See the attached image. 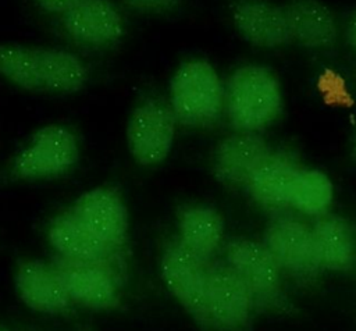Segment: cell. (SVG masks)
I'll return each instance as SVG.
<instances>
[{"instance_id":"obj_22","label":"cell","mask_w":356,"mask_h":331,"mask_svg":"<svg viewBox=\"0 0 356 331\" xmlns=\"http://www.w3.org/2000/svg\"><path fill=\"white\" fill-rule=\"evenodd\" d=\"M129 8L140 13H165L174 10L181 0H122Z\"/></svg>"},{"instance_id":"obj_24","label":"cell","mask_w":356,"mask_h":331,"mask_svg":"<svg viewBox=\"0 0 356 331\" xmlns=\"http://www.w3.org/2000/svg\"><path fill=\"white\" fill-rule=\"evenodd\" d=\"M346 39L349 45L356 50V11L350 15L346 26Z\"/></svg>"},{"instance_id":"obj_23","label":"cell","mask_w":356,"mask_h":331,"mask_svg":"<svg viewBox=\"0 0 356 331\" xmlns=\"http://www.w3.org/2000/svg\"><path fill=\"white\" fill-rule=\"evenodd\" d=\"M85 0H35L38 7L50 14H63L65 15L75 7H78Z\"/></svg>"},{"instance_id":"obj_13","label":"cell","mask_w":356,"mask_h":331,"mask_svg":"<svg viewBox=\"0 0 356 331\" xmlns=\"http://www.w3.org/2000/svg\"><path fill=\"white\" fill-rule=\"evenodd\" d=\"M268 143L256 132H238L224 138L214 150L213 171L227 185H246L270 156Z\"/></svg>"},{"instance_id":"obj_1","label":"cell","mask_w":356,"mask_h":331,"mask_svg":"<svg viewBox=\"0 0 356 331\" xmlns=\"http://www.w3.org/2000/svg\"><path fill=\"white\" fill-rule=\"evenodd\" d=\"M0 74L28 92L74 93L88 81V68L75 54L14 43L0 45Z\"/></svg>"},{"instance_id":"obj_5","label":"cell","mask_w":356,"mask_h":331,"mask_svg":"<svg viewBox=\"0 0 356 331\" xmlns=\"http://www.w3.org/2000/svg\"><path fill=\"white\" fill-rule=\"evenodd\" d=\"M71 303L96 310H111L121 303V266L89 263L57 256L51 264Z\"/></svg>"},{"instance_id":"obj_7","label":"cell","mask_w":356,"mask_h":331,"mask_svg":"<svg viewBox=\"0 0 356 331\" xmlns=\"http://www.w3.org/2000/svg\"><path fill=\"white\" fill-rule=\"evenodd\" d=\"M209 260L189 250L179 241L171 242L163 253L160 273L168 291L199 323L207 325L206 296Z\"/></svg>"},{"instance_id":"obj_10","label":"cell","mask_w":356,"mask_h":331,"mask_svg":"<svg viewBox=\"0 0 356 331\" xmlns=\"http://www.w3.org/2000/svg\"><path fill=\"white\" fill-rule=\"evenodd\" d=\"M227 263L246 284L254 305H268L280 298L281 267L266 245L235 239L227 248Z\"/></svg>"},{"instance_id":"obj_18","label":"cell","mask_w":356,"mask_h":331,"mask_svg":"<svg viewBox=\"0 0 356 331\" xmlns=\"http://www.w3.org/2000/svg\"><path fill=\"white\" fill-rule=\"evenodd\" d=\"M292 39L312 49L328 47L337 39L332 13L318 0H295L285 8Z\"/></svg>"},{"instance_id":"obj_12","label":"cell","mask_w":356,"mask_h":331,"mask_svg":"<svg viewBox=\"0 0 356 331\" xmlns=\"http://www.w3.org/2000/svg\"><path fill=\"white\" fill-rule=\"evenodd\" d=\"M47 238L57 256L89 263L122 266L124 249L113 248L96 238L83 224L65 210L50 223Z\"/></svg>"},{"instance_id":"obj_6","label":"cell","mask_w":356,"mask_h":331,"mask_svg":"<svg viewBox=\"0 0 356 331\" xmlns=\"http://www.w3.org/2000/svg\"><path fill=\"white\" fill-rule=\"evenodd\" d=\"M177 118L171 106L156 97L138 104L127 124V145L134 160L143 167L161 164L170 154Z\"/></svg>"},{"instance_id":"obj_8","label":"cell","mask_w":356,"mask_h":331,"mask_svg":"<svg viewBox=\"0 0 356 331\" xmlns=\"http://www.w3.org/2000/svg\"><path fill=\"white\" fill-rule=\"evenodd\" d=\"M253 298L228 263H210L207 278V325L220 330H238L250 317Z\"/></svg>"},{"instance_id":"obj_15","label":"cell","mask_w":356,"mask_h":331,"mask_svg":"<svg viewBox=\"0 0 356 331\" xmlns=\"http://www.w3.org/2000/svg\"><path fill=\"white\" fill-rule=\"evenodd\" d=\"M232 18L242 36L261 47H275L292 40L285 10L264 0H241Z\"/></svg>"},{"instance_id":"obj_4","label":"cell","mask_w":356,"mask_h":331,"mask_svg":"<svg viewBox=\"0 0 356 331\" xmlns=\"http://www.w3.org/2000/svg\"><path fill=\"white\" fill-rule=\"evenodd\" d=\"M79 157L75 134L60 124H49L35 131L17 153L11 166L15 179H43L71 170Z\"/></svg>"},{"instance_id":"obj_20","label":"cell","mask_w":356,"mask_h":331,"mask_svg":"<svg viewBox=\"0 0 356 331\" xmlns=\"http://www.w3.org/2000/svg\"><path fill=\"white\" fill-rule=\"evenodd\" d=\"M313 243L321 267L349 270L355 260V241L349 224L338 216H327L312 229Z\"/></svg>"},{"instance_id":"obj_16","label":"cell","mask_w":356,"mask_h":331,"mask_svg":"<svg viewBox=\"0 0 356 331\" xmlns=\"http://www.w3.org/2000/svg\"><path fill=\"white\" fill-rule=\"evenodd\" d=\"M15 285L24 303L40 313H60L71 303L54 267L40 260L22 261L15 273Z\"/></svg>"},{"instance_id":"obj_21","label":"cell","mask_w":356,"mask_h":331,"mask_svg":"<svg viewBox=\"0 0 356 331\" xmlns=\"http://www.w3.org/2000/svg\"><path fill=\"white\" fill-rule=\"evenodd\" d=\"M334 188L330 178L318 170H300L291 195V202L299 211L323 214L332 202Z\"/></svg>"},{"instance_id":"obj_19","label":"cell","mask_w":356,"mask_h":331,"mask_svg":"<svg viewBox=\"0 0 356 331\" xmlns=\"http://www.w3.org/2000/svg\"><path fill=\"white\" fill-rule=\"evenodd\" d=\"M178 241L197 256L209 260L224 235L221 214L206 204L185 206L178 211Z\"/></svg>"},{"instance_id":"obj_17","label":"cell","mask_w":356,"mask_h":331,"mask_svg":"<svg viewBox=\"0 0 356 331\" xmlns=\"http://www.w3.org/2000/svg\"><path fill=\"white\" fill-rule=\"evenodd\" d=\"M300 167L286 153H270V156L253 172L246 186L261 204L282 206L289 204L295 181Z\"/></svg>"},{"instance_id":"obj_11","label":"cell","mask_w":356,"mask_h":331,"mask_svg":"<svg viewBox=\"0 0 356 331\" xmlns=\"http://www.w3.org/2000/svg\"><path fill=\"white\" fill-rule=\"evenodd\" d=\"M266 246L281 268L299 281L316 277L320 261L316 255L312 229L298 220H280L266 232Z\"/></svg>"},{"instance_id":"obj_26","label":"cell","mask_w":356,"mask_h":331,"mask_svg":"<svg viewBox=\"0 0 356 331\" xmlns=\"http://www.w3.org/2000/svg\"><path fill=\"white\" fill-rule=\"evenodd\" d=\"M0 331H3V330H1V328H0Z\"/></svg>"},{"instance_id":"obj_14","label":"cell","mask_w":356,"mask_h":331,"mask_svg":"<svg viewBox=\"0 0 356 331\" xmlns=\"http://www.w3.org/2000/svg\"><path fill=\"white\" fill-rule=\"evenodd\" d=\"M63 25L72 40L93 47L118 42L125 31L121 13L108 0H85L64 15Z\"/></svg>"},{"instance_id":"obj_3","label":"cell","mask_w":356,"mask_h":331,"mask_svg":"<svg viewBox=\"0 0 356 331\" xmlns=\"http://www.w3.org/2000/svg\"><path fill=\"white\" fill-rule=\"evenodd\" d=\"M225 90L218 74L204 60L182 63L170 82V106L178 122L207 127L221 114Z\"/></svg>"},{"instance_id":"obj_2","label":"cell","mask_w":356,"mask_h":331,"mask_svg":"<svg viewBox=\"0 0 356 331\" xmlns=\"http://www.w3.org/2000/svg\"><path fill=\"white\" fill-rule=\"evenodd\" d=\"M225 107L235 129L257 132L273 122L281 111L282 96L278 81L264 67H241L227 82Z\"/></svg>"},{"instance_id":"obj_9","label":"cell","mask_w":356,"mask_h":331,"mask_svg":"<svg viewBox=\"0 0 356 331\" xmlns=\"http://www.w3.org/2000/svg\"><path fill=\"white\" fill-rule=\"evenodd\" d=\"M70 210L102 242L124 249L128 235V210L117 188L97 186L86 191Z\"/></svg>"},{"instance_id":"obj_25","label":"cell","mask_w":356,"mask_h":331,"mask_svg":"<svg viewBox=\"0 0 356 331\" xmlns=\"http://www.w3.org/2000/svg\"><path fill=\"white\" fill-rule=\"evenodd\" d=\"M352 159L356 161V138H355V143H353V147H352Z\"/></svg>"}]
</instances>
